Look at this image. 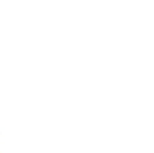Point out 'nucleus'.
I'll return each instance as SVG.
<instances>
[]
</instances>
